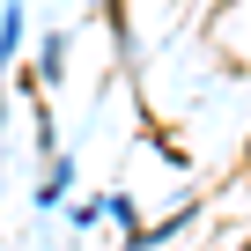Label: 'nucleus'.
<instances>
[{
	"label": "nucleus",
	"mask_w": 251,
	"mask_h": 251,
	"mask_svg": "<svg viewBox=\"0 0 251 251\" xmlns=\"http://www.w3.org/2000/svg\"><path fill=\"white\" fill-rule=\"evenodd\" d=\"M15 45H23V0H8V8H0V74L15 67Z\"/></svg>",
	"instance_id": "1"
},
{
	"label": "nucleus",
	"mask_w": 251,
	"mask_h": 251,
	"mask_svg": "<svg viewBox=\"0 0 251 251\" xmlns=\"http://www.w3.org/2000/svg\"><path fill=\"white\" fill-rule=\"evenodd\" d=\"M103 8H111V0H103ZM111 15H118V8H111Z\"/></svg>",
	"instance_id": "2"
}]
</instances>
